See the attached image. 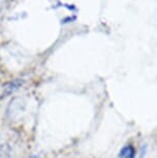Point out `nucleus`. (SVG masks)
<instances>
[{"mask_svg":"<svg viewBox=\"0 0 157 158\" xmlns=\"http://www.w3.org/2000/svg\"><path fill=\"white\" fill-rule=\"evenodd\" d=\"M135 149L132 145H126L119 152V158H134Z\"/></svg>","mask_w":157,"mask_h":158,"instance_id":"obj_2","label":"nucleus"},{"mask_svg":"<svg viewBox=\"0 0 157 158\" xmlns=\"http://www.w3.org/2000/svg\"><path fill=\"white\" fill-rule=\"evenodd\" d=\"M22 85H23V81L22 80H18V79L7 83V84L5 85V87L3 88V93H2L1 97L10 96V95L13 94L14 91H17Z\"/></svg>","mask_w":157,"mask_h":158,"instance_id":"obj_1","label":"nucleus"}]
</instances>
